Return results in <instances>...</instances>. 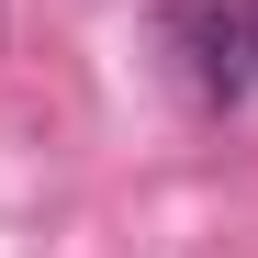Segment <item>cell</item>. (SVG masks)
<instances>
[{
	"mask_svg": "<svg viewBox=\"0 0 258 258\" xmlns=\"http://www.w3.org/2000/svg\"><path fill=\"white\" fill-rule=\"evenodd\" d=\"M168 34L191 45V79L213 101H236L258 79V12H247V0H168Z\"/></svg>",
	"mask_w": 258,
	"mask_h": 258,
	"instance_id": "obj_1",
	"label": "cell"
}]
</instances>
